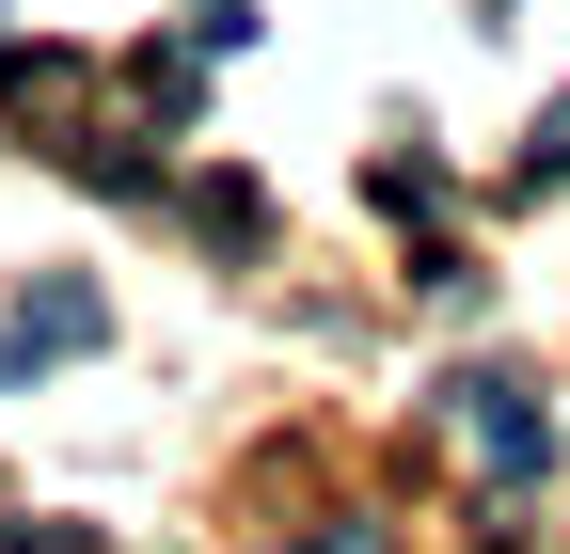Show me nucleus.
Instances as JSON below:
<instances>
[{"instance_id": "1", "label": "nucleus", "mask_w": 570, "mask_h": 554, "mask_svg": "<svg viewBox=\"0 0 570 554\" xmlns=\"http://www.w3.org/2000/svg\"><path fill=\"white\" fill-rule=\"evenodd\" d=\"M428 412H444V428H460L491 475H539V459H554V412H539L508 365H460V380H428Z\"/></svg>"}, {"instance_id": "2", "label": "nucleus", "mask_w": 570, "mask_h": 554, "mask_svg": "<svg viewBox=\"0 0 570 554\" xmlns=\"http://www.w3.org/2000/svg\"><path fill=\"white\" fill-rule=\"evenodd\" d=\"M96 333H111V301H96V286H32V301H17V333H0V380H32V365H63V349H96Z\"/></svg>"}, {"instance_id": "3", "label": "nucleus", "mask_w": 570, "mask_h": 554, "mask_svg": "<svg viewBox=\"0 0 570 554\" xmlns=\"http://www.w3.org/2000/svg\"><path fill=\"white\" fill-rule=\"evenodd\" d=\"M539 175H570V96L539 111V144H523V190H539Z\"/></svg>"}, {"instance_id": "4", "label": "nucleus", "mask_w": 570, "mask_h": 554, "mask_svg": "<svg viewBox=\"0 0 570 554\" xmlns=\"http://www.w3.org/2000/svg\"><path fill=\"white\" fill-rule=\"evenodd\" d=\"M317 554H396V538H381V523H333V538H317Z\"/></svg>"}]
</instances>
